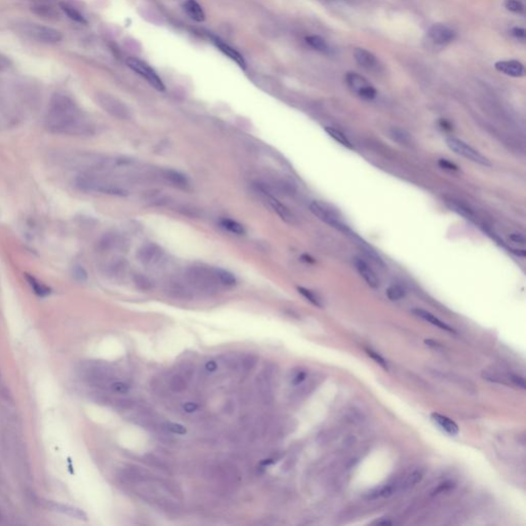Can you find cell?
Masks as SVG:
<instances>
[{
	"label": "cell",
	"instance_id": "cell-24",
	"mask_svg": "<svg viewBox=\"0 0 526 526\" xmlns=\"http://www.w3.org/2000/svg\"><path fill=\"white\" fill-rule=\"evenodd\" d=\"M325 131L330 137H331L333 140H335L336 142H338V143L342 145L343 147L349 148V149H354L353 143L341 131L337 130L333 127H325Z\"/></svg>",
	"mask_w": 526,
	"mask_h": 526
},
{
	"label": "cell",
	"instance_id": "cell-30",
	"mask_svg": "<svg viewBox=\"0 0 526 526\" xmlns=\"http://www.w3.org/2000/svg\"><path fill=\"white\" fill-rule=\"evenodd\" d=\"M393 492H394L393 485H390V484L383 485L379 488H376L375 490H373V492L369 494V498H371V500H376V498H379V497H388L393 494Z\"/></svg>",
	"mask_w": 526,
	"mask_h": 526
},
{
	"label": "cell",
	"instance_id": "cell-11",
	"mask_svg": "<svg viewBox=\"0 0 526 526\" xmlns=\"http://www.w3.org/2000/svg\"><path fill=\"white\" fill-rule=\"evenodd\" d=\"M427 35L432 41L440 46H445L452 42L457 37V33L450 27L444 24H434L430 27Z\"/></svg>",
	"mask_w": 526,
	"mask_h": 526
},
{
	"label": "cell",
	"instance_id": "cell-28",
	"mask_svg": "<svg viewBox=\"0 0 526 526\" xmlns=\"http://www.w3.org/2000/svg\"><path fill=\"white\" fill-rule=\"evenodd\" d=\"M62 11H63L71 20H73L77 23H80V24H84V25H86L87 24V21L85 20V17L80 14L77 10H75L74 7H72L71 5L67 4V3H61L60 4Z\"/></svg>",
	"mask_w": 526,
	"mask_h": 526
},
{
	"label": "cell",
	"instance_id": "cell-50",
	"mask_svg": "<svg viewBox=\"0 0 526 526\" xmlns=\"http://www.w3.org/2000/svg\"><path fill=\"white\" fill-rule=\"evenodd\" d=\"M452 485L453 484H448V483H444V484H441L438 488H437V490H435V492H446V490H449L452 488Z\"/></svg>",
	"mask_w": 526,
	"mask_h": 526
},
{
	"label": "cell",
	"instance_id": "cell-46",
	"mask_svg": "<svg viewBox=\"0 0 526 526\" xmlns=\"http://www.w3.org/2000/svg\"><path fill=\"white\" fill-rule=\"evenodd\" d=\"M306 377V373L305 372H299L297 375L293 378V385H299V383H301L303 380L305 379Z\"/></svg>",
	"mask_w": 526,
	"mask_h": 526
},
{
	"label": "cell",
	"instance_id": "cell-48",
	"mask_svg": "<svg viewBox=\"0 0 526 526\" xmlns=\"http://www.w3.org/2000/svg\"><path fill=\"white\" fill-rule=\"evenodd\" d=\"M8 66H10V61L7 60L6 57L2 56L1 53H0V71L6 69Z\"/></svg>",
	"mask_w": 526,
	"mask_h": 526
},
{
	"label": "cell",
	"instance_id": "cell-2",
	"mask_svg": "<svg viewBox=\"0 0 526 526\" xmlns=\"http://www.w3.org/2000/svg\"><path fill=\"white\" fill-rule=\"evenodd\" d=\"M74 185L77 189L84 192H99L115 197H124L128 192L121 186L111 183L90 174H82L75 178Z\"/></svg>",
	"mask_w": 526,
	"mask_h": 526
},
{
	"label": "cell",
	"instance_id": "cell-15",
	"mask_svg": "<svg viewBox=\"0 0 526 526\" xmlns=\"http://www.w3.org/2000/svg\"><path fill=\"white\" fill-rule=\"evenodd\" d=\"M261 190L264 193V195L266 197V200H267V202H269V204H271V207L272 208V210L276 214H278V215L285 222H287V223H290V224L295 223V221H296L295 216L293 215V214L291 213V211L286 206H285V204H283L279 200H276L270 191L264 190V189H261Z\"/></svg>",
	"mask_w": 526,
	"mask_h": 526
},
{
	"label": "cell",
	"instance_id": "cell-29",
	"mask_svg": "<svg viewBox=\"0 0 526 526\" xmlns=\"http://www.w3.org/2000/svg\"><path fill=\"white\" fill-rule=\"evenodd\" d=\"M390 136L401 145L407 146L411 144V136H410V134L408 132L402 129H399V128L391 129Z\"/></svg>",
	"mask_w": 526,
	"mask_h": 526
},
{
	"label": "cell",
	"instance_id": "cell-12",
	"mask_svg": "<svg viewBox=\"0 0 526 526\" xmlns=\"http://www.w3.org/2000/svg\"><path fill=\"white\" fill-rule=\"evenodd\" d=\"M345 236L349 237L352 239V242L355 245L358 246L360 248V250L367 257H369L371 260H373L374 262L377 263L378 265L385 266V263H383L379 254L375 250H374V248H372L367 242H365V240L360 236H358L356 233H354L352 229H350L349 231H347V234Z\"/></svg>",
	"mask_w": 526,
	"mask_h": 526
},
{
	"label": "cell",
	"instance_id": "cell-16",
	"mask_svg": "<svg viewBox=\"0 0 526 526\" xmlns=\"http://www.w3.org/2000/svg\"><path fill=\"white\" fill-rule=\"evenodd\" d=\"M354 58L356 63L366 70L373 71V70H377L379 67L376 57L374 56L371 51L365 49H361V48L356 49L354 51Z\"/></svg>",
	"mask_w": 526,
	"mask_h": 526
},
{
	"label": "cell",
	"instance_id": "cell-44",
	"mask_svg": "<svg viewBox=\"0 0 526 526\" xmlns=\"http://www.w3.org/2000/svg\"><path fill=\"white\" fill-rule=\"evenodd\" d=\"M509 238L512 240L513 243L520 244V245H524V244H525V238H524V236L521 235V234H512V235H510Z\"/></svg>",
	"mask_w": 526,
	"mask_h": 526
},
{
	"label": "cell",
	"instance_id": "cell-47",
	"mask_svg": "<svg viewBox=\"0 0 526 526\" xmlns=\"http://www.w3.org/2000/svg\"><path fill=\"white\" fill-rule=\"evenodd\" d=\"M422 477H423V475L420 473V472H415V473H413L411 476H410V480H409L410 484L418 483L422 480Z\"/></svg>",
	"mask_w": 526,
	"mask_h": 526
},
{
	"label": "cell",
	"instance_id": "cell-19",
	"mask_svg": "<svg viewBox=\"0 0 526 526\" xmlns=\"http://www.w3.org/2000/svg\"><path fill=\"white\" fill-rule=\"evenodd\" d=\"M51 508L53 511H56V512L61 513V514H64V515H67L69 517H72V518H75V519H78V520H86L87 519L86 514L82 509H79V508H76V507H73V506L52 503V504H51Z\"/></svg>",
	"mask_w": 526,
	"mask_h": 526
},
{
	"label": "cell",
	"instance_id": "cell-54",
	"mask_svg": "<svg viewBox=\"0 0 526 526\" xmlns=\"http://www.w3.org/2000/svg\"><path fill=\"white\" fill-rule=\"evenodd\" d=\"M329 1H333V0H329Z\"/></svg>",
	"mask_w": 526,
	"mask_h": 526
},
{
	"label": "cell",
	"instance_id": "cell-4",
	"mask_svg": "<svg viewBox=\"0 0 526 526\" xmlns=\"http://www.w3.org/2000/svg\"><path fill=\"white\" fill-rule=\"evenodd\" d=\"M446 145L450 150H452L454 153H457L462 157L467 158L468 160H471L475 164H478L483 167H492V164L490 163V160L484 156L482 153H480L478 150H476L474 147H472L465 141L460 139L449 137L446 139Z\"/></svg>",
	"mask_w": 526,
	"mask_h": 526
},
{
	"label": "cell",
	"instance_id": "cell-36",
	"mask_svg": "<svg viewBox=\"0 0 526 526\" xmlns=\"http://www.w3.org/2000/svg\"><path fill=\"white\" fill-rule=\"evenodd\" d=\"M72 274L74 276V279L76 281H79V282H85L87 279L86 271L84 269V266L79 265V264H76V265L73 266Z\"/></svg>",
	"mask_w": 526,
	"mask_h": 526
},
{
	"label": "cell",
	"instance_id": "cell-32",
	"mask_svg": "<svg viewBox=\"0 0 526 526\" xmlns=\"http://www.w3.org/2000/svg\"><path fill=\"white\" fill-rule=\"evenodd\" d=\"M448 206L450 207L452 211L458 213L459 215L466 217L467 219H473V213L471 212L470 209L466 208L465 206H462V204L457 202H448Z\"/></svg>",
	"mask_w": 526,
	"mask_h": 526
},
{
	"label": "cell",
	"instance_id": "cell-1",
	"mask_svg": "<svg viewBox=\"0 0 526 526\" xmlns=\"http://www.w3.org/2000/svg\"><path fill=\"white\" fill-rule=\"evenodd\" d=\"M44 127L53 135L85 137L94 134L92 124L80 113L77 105L65 94L51 98Z\"/></svg>",
	"mask_w": 526,
	"mask_h": 526
},
{
	"label": "cell",
	"instance_id": "cell-7",
	"mask_svg": "<svg viewBox=\"0 0 526 526\" xmlns=\"http://www.w3.org/2000/svg\"><path fill=\"white\" fill-rule=\"evenodd\" d=\"M345 83L350 90L364 100H373L377 92L362 75L356 72H349L345 75Z\"/></svg>",
	"mask_w": 526,
	"mask_h": 526
},
{
	"label": "cell",
	"instance_id": "cell-41",
	"mask_svg": "<svg viewBox=\"0 0 526 526\" xmlns=\"http://www.w3.org/2000/svg\"><path fill=\"white\" fill-rule=\"evenodd\" d=\"M111 390L115 391V393L126 394L129 391L130 388L128 385H126V383H123V382H114L111 385Z\"/></svg>",
	"mask_w": 526,
	"mask_h": 526
},
{
	"label": "cell",
	"instance_id": "cell-21",
	"mask_svg": "<svg viewBox=\"0 0 526 526\" xmlns=\"http://www.w3.org/2000/svg\"><path fill=\"white\" fill-rule=\"evenodd\" d=\"M183 8L186 14L194 21L204 22L206 19L202 6L195 0H185L183 2Z\"/></svg>",
	"mask_w": 526,
	"mask_h": 526
},
{
	"label": "cell",
	"instance_id": "cell-51",
	"mask_svg": "<svg viewBox=\"0 0 526 526\" xmlns=\"http://www.w3.org/2000/svg\"><path fill=\"white\" fill-rule=\"evenodd\" d=\"M206 369L210 372H214L216 369H217V364L215 361H209L207 364H206Z\"/></svg>",
	"mask_w": 526,
	"mask_h": 526
},
{
	"label": "cell",
	"instance_id": "cell-35",
	"mask_svg": "<svg viewBox=\"0 0 526 526\" xmlns=\"http://www.w3.org/2000/svg\"><path fill=\"white\" fill-rule=\"evenodd\" d=\"M134 282H135L136 286L141 290H149L153 287V283L143 274H136L135 278H134Z\"/></svg>",
	"mask_w": 526,
	"mask_h": 526
},
{
	"label": "cell",
	"instance_id": "cell-20",
	"mask_svg": "<svg viewBox=\"0 0 526 526\" xmlns=\"http://www.w3.org/2000/svg\"><path fill=\"white\" fill-rule=\"evenodd\" d=\"M413 314L416 315L417 317H420L422 319H424V321H426V322L431 323L432 325L438 327L442 330H445V331H448V332H452L454 333L456 331H454V329H452L450 326H448L446 323H444L443 321H441L440 319L437 318L436 316L432 315L431 313H429V311H426L424 309H422V308H415L413 309Z\"/></svg>",
	"mask_w": 526,
	"mask_h": 526
},
{
	"label": "cell",
	"instance_id": "cell-13",
	"mask_svg": "<svg viewBox=\"0 0 526 526\" xmlns=\"http://www.w3.org/2000/svg\"><path fill=\"white\" fill-rule=\"evenodd\" d=\"M494 68L505 75L511 77H522L525 74L524 65L519 61H498L494 64Z\"/></svg>",
	"mask_w": 526,
	"mask_h": 526
},
{
	"label": "cell",
	"instance_id": "cell-33",
	"mask_svg": "<svg viewBox=\"0 0 526 526\" xmlns=\"http://www.w3.org/2000/svg\"><path fill=\"white\" fill-rule=\"evenodd\" d=\"M387 296L390 300L397 301V300L402 299L405 296V291H404V289L402 287L395 286V285H394V286H390V288H388Z\"/></svg>",
	"mask_w": 526,
	"mask_h": 526
},
{
	"label": "cell",
	"instance_id": "cell-14",
	"mask_svg": "<svg viewBox=\"0 0 526 526\" xmlns=\"http://www.w3.org/2000/svg\"><path fill=\"white\" fill-rule=\"evenodd\" d=\"M354 263H355L356 271H358V272L364 279V281L366 282L370 287L377 288L379 286V280L377 278L375 271L372 270V267L366 261L362 259V258L356 257L355 258Z\"/></svg>",
	"mask_w": 526,
	"mask_h": 526
},
{
	"label": "cell",
	"instance_id": "cell-38",
	"mask_svg": "<svg viewBox=\"0 0 526 526\" xmlns=\"http://www.w3.org/2000/svg\"><path fill=\"white\" fill-rule=\"evenodd\" d=\"M170 292L173 293L175 297H186L188 291L180 283H172L170 286Z\"/></svg>",
	"mask_w": 526,
	"mask_h": 526
},
{
	"label": "cell",
	"instance_id": "cell-18",
	"mask_svg": "<svg viewBox=\"0 0 526 526\" xmlns=\"http://www.w3.org/2000/svg\"><path fill=\"white\" fill-rule=\"evenodd\" d=\"M432 421L438 425L440 429L450 436H457L459 432L458 424L451 421L450 418L441 415L439 413H433L431 415Z\"/></svg>",
	"mask_w": 526,
	"mask_h": 526
},
{
	"label": "cell",
	"instance_id": "cell-3",
	"mask_svg": "<svg viewBox=\"0 0 526 526\" xmlns=\"http://www.w3.org/2000/svg\"><path fill=\"white\" fill-rule=\"evenodd\" d=\"M186 278L189 284L203 292H215L220 284L216 267H209L204 265H193L187 270Z\"/></svg>",
	"mask_w": 526,
	"mask_h": 526
},
{
	"label": "cell",
	"instance_id": "cell-9",
	"mask_svg": "<svg viewBox=\"0 0 526 526\" xmlns=\"http://www.w3.org/2000/svg\"><path fill=\"white\" fill-rule=\"evenodd\" d=\"M97 102L106 112H108L114 118L121 119L129 118V110L126 108V106L112 96L107 94H98Z\"/></svg>",
	"mask_w": 526,
	"mask_h": 526
},
{
	"label": "cell",
	"instance_id": "cell-42",
	"mask_svg": "<svg viewBox=\"0 0 526 526\" xmlns=\"http://www.w3.org/2000/svg\"><path fill=\"white\" fill-rule=\"evenodd\" d=\"M511 33H512V35H513V36H514L516 39L522 40V41L525 40V37H526V31H525V29L520 28V27H515V28H513V29L511 30Z\"/></svg>",
	"mask_w": 526,
	"mask_h": 526
},
{
	"label": "cell",
	"instance_id": "cell-26",
	"mask_svg": "<svg viewBox=\"0 0 526 526\" xmlns=\"http://www.w3.org/2000/svg\"><path fill=\"white\" fill-rule=\"evenodd\" d=\"M305 41L310 48L315 49L318 51L325 53L329 51V47L325 39L321 36H318V35H310V36L305 37Z\"/></svg>",
	"mask_w": 526,
	"mask_h": 526
},
{
	"label": "cell",
	"instance_id": "cell-37",
	"mask_svg": "<svg viewBox=\"0 0 526 526\" xmlns=\"http://www.w3.org/2000/svg\"><path fill=\"white\" fill-rule=\"evenodd\" d=\"M365 351H366L367 355L370 356V358L373 359L374 361H375V362L379 365V366H381L383 369H386V370L389 369V365H388L387 361H386L385 359H383L382 356H381L378 353L374 352V351H372V350H370V349H366Z\"/></svg>",
	"mask_w": 526,
	"mask_h": 526
},
{
	"label": "cell",
	"instance_id": "cell-31",
	"mask_svg": "<svg viewBox=\"0 0 526 526\" xmlns=\"http://www.w3.org/2000/svg\"><path fill=\"white\" fill-rule=\"evenodd\" d=\"M297 290L303 297L307 299L311 303V305H314L318 307H322V302H321V299L319 298V296L315 292L303 287H298Z\"/></svg>",
	"mask_w": 526,
	"mask_h": 526
},
{
	"label": "cell",
	"instance_id": "cell-52",
	"mask_svg": "<svg viewBox=\"0 0 526 526\" xmlns=\"http://www.w3.org/2000/svg\"><path fill=\"white\" fill-rule=\"evenodd\" d=\"M272 462H273L272 459H265V460H263L261 462V466H270V465H271Z\"/></svg>",
	"mask_w": 526,
	"mask_h": 526
},
{
	"label": "cell",
	"instance_id": "cell-8",
	"mask_svg": "<svg viewBox=\"0 0 526 526\" xmlns=\"http://www.w3.org/2000/svg\"><path fill=\"white\" fill-rule=\"evenodd\" d=\"M127 64L129 68H131L134 72L138 73L140 76L144 77L147 82L153 85L157 91L163 92L165 91V85L163 80L157 75L155 71L151 68L149 65H147L144 62H142L139 59L136 58H129L127 60Z\"/></svg>",
	"mask_w": 526,
	"mask_h": 526
},
{
	"label": "cell",
	"instance_id": "cell-23",
	"mask_svg": "<svg viewBox=\"0 0 526 526\" xmlns=\"http://www.w3.org/2000/svg\"><path fill=\"white\" fill-rule=\"evenodd\" d=\"M25 278H26V281L28 282L29 286L31 287V289L33 290V292L36 294L37 296L39 297H46L48 295H50L51 294V288L48 287L46 284L41 283L39 280H37L35 276H33L32 274H29V273H26L25 274Z\"/></svg>",
	"mask_w": 526,
	"mask_h": 526
},
{
	"label": "cell",
	"instance_id": "cell-40",
	"mask_svg": "<svg viewBox=\"0 0 526 526\" xmlns=\"http://www.w3.org/2000/svg\"><path fill=\"white\" fill-rule=\"evenodd\" d=\"M167 429L174 433V434H178V435H185L186 434V429L182 425V424H172V423H169L166 424Z\"/></svg>",
	"mask_w": 526,
	"mask_h": 526
},
{
	"label": "cell",
	"instance_id": "cell-22",
	"mask_svg": "<svg viewBox=\"0 0 526 526\" xmlns=\"http://www.w3.org/2000/svg\"><path fill=\"white\" fill-rule=\"evenodd\" d=\"M163 178L168 182H170L172 185L178 187V188L185 189L186 187L188 186V180H187V178L180 172L174 170H165L163 171Z\"/></svg>",
	"mask_w": 526,
	"mask_h": 526
},
{
	"label": "cell",
	"instance_id": "cell-5",
	"mask_svg": "<svg viewBox=\"0 0 526 526\" xmlns=\"http://www.w3.org/2000/svg\"><path fill=\"white\" fill-rule=\"evenodd\" d=\"M21 31L27 36L46 43H57L63 38V35L57 29L34 23L23 24L21 26Z\"/></svg>",
	"mask_w": 526,
	"mask_h": 526
},
{
	"label": "cell",
	"instance_id": "cell-45",
	"mask_svg": "<svg viewBox=\"0 0 526 526\" xmlns=\"http://www.w3.org/2000/svg\"><path fill=\"white\" fill-rule=\"evenodd\" d=\"M511 380L515 383L516 386H518V387H520L522 389H525V381H524L523 377L518 376V375H512Z\"/></svg>",
	"mask_w": 526,
	"mask_h": 526
},
{
	"label": "cell",
	"instance_id": "cell-27",
	"mask_svg": "<svg viewBox=\"0 0 526 526\" xmlns=\"http://www.w3.org/2000/svg\"><path fill=\"white\" fill-rule=\"evenodd\" d=\"M216 272H217L218 280H219V282H220V284L222 285V286L233 287L237 284L236 276L231 272H229L228 271L223 270V269H219V267H216Z\"/></svg>",
	"mask_w": 526,
	"mask_h": 526
},
{
	"label": "cell",
	"instance_id": "cell-25",
	"mask_svg": "<svg viewBox=\"0 0 526 526\" xmlns=\"http://www.w3.org/2000/svg\"><path fill=\"white\" fill-rule=\"evenodd\" d=\"M219 224L222 228L229 231V233L231 234H235L238 236H243L246 234L245 227L236 220L229 219V218H223L219 221Z\"/></svg>",
	"mask_w": 526,
	"mask_h": 526
},
{
	"label": "cell",
	"instance_id": "cell-49",
	"mask_svg": "<svg viewBox=\"0 0 526 526\" xmlns=\"http://www.w3.org/2000/svg\"><path fill=\"white\" fill-rule=\"evenodd\" d=\"M198 407H199V406H198L197 404H195V403H186V404L184 405L183 408H184V410H185L186 412L191 413V412L195 411V410L198 409Z\"/></svg>",
	"mask_w": 526,
	"mask_h": 526
},
{
	"label": "cell",
	"instance_id": "cell-17",
	"mask_svg": "<svg viewBox=\"0 0 526 526\" xmlns=\"http://www.w3.org/2000/svg\"><path fill=\"white\" fill-rule=\"evenodd\" d=\"M213 42L215 43V46L224 53L225 56H227L228 58H230L233 61H235L236 63L242 68V69H246L247 68V63L246 61L244 59V57L240 55V53L238 51H237L234 48H231L230 46H228V44H226L225 42H223L222 40L218 39V38H214L213 39Z\"/></svg>",
	"mask_w": 526,
	"mask_h": 526
},
{
	"label": "cell",
	"instance_id": "cell-43",
	"mask_svg": "<svg viewBox=\"0 0 526 526\" xmlns=\"http://www.w3.org/2000/svg\"><path fill=\"white\" fill-rule=\"evenodd\" d=\"M439 166L443 169H445V170H448V171H458V168L454 165L453 163L449 162V160L447 159H439Z\"/></svg>",
	"mask_w": 526,
	"mask_h": 526
},
{
	"label": "cell",
	"instance_id": "cell-39",
	"mask_svg": "<svg viewBox=\"0 0 526 526\" xmlns=\"http://www.w3.org/2000/svg\"><path fill=\"white\" fill-rule=\"evenodd\" d=\"M171 388L175 391H181L186 388V382L181 376L175 375L171 380Z\"/></svg>",
	"mask_w": 526,
	"mask_h": 526
},
{
	"label": "cell",
	"instance_id": "cell-53",
	"mask_svg": "<svg viewBox=\"0 0 526 526\" xmlns=\"http://www.w3.org/2000/svg\"><path fill=\"white\" fill-rule=\"evenodd\" d=\"M376 523H377V524H383V525H386V524H393V522H391V521H389V520H385V521H377Z\"/></svg>",
	"mask_w": 526,
	"mask_h": 526
},
{
	"label": "cell",
	"instance_id": "cell-6",
	"mask_svg": "<svg viewBox=\"0 0 526 526\" xmlns=\"http://www.w3.org/2000/svg\"><path fill=\"white\" fill-rule=\"evenodd\" d=\"M309 210L321 221H323L324 223L333 227L334 229L338 230L339 233H342L343 235H346L347 231L351 229L349 226L343 223V222L339 219V217H338L332 210H330L322 203L316 202V201L311 202L309 204Z\"/></svg>",
	"mask_w": 526,
	"mask_h": 526
},
{
	"label": "cell",
	"instance_id": "cell-10",
	"mask_svg": "<svg viewBox=\"0 0 526 526\" xmlns=\"http://www.w3.org/2000/svg\"><path fill=\"white\" fill-rule=\"evenodd\" d=\"M138 260L144 265L153 266L158 264L164 258L163 249L156 244L149 243L142 246L137 253Z\"/></svg>",
	"mask_w": 526,
	"mask_h": 526
},
{
	"label": "cell",
	"instance_id": "cell-34",
	"mask_svg": "<svg viewBox=\"0 0 526 526\" xmlns=\"http://www.w3.org/2000/svg\"><path fill=\"white\" fill-rule=\"evenodd\" d=\"M505 6L508 11H510L515 14H523L524 13V5L519 0H506Z\"/></svg>",
	"mask_w": 526,
	"mask_h": 526
}]
</instances>
